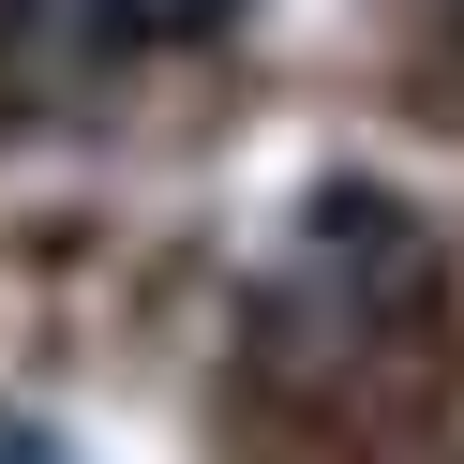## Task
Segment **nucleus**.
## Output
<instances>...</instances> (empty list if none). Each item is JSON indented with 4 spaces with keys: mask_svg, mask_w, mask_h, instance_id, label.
<instances>
[{
    "mask_svg": "<svg viewBox=\"0 0 464 464\" xmlns=\"http://www.w3.org/2000/svg\"><path fill=\"white\" fill-rule=\"evenodd\" d=\"M450 15H464V0H450Z\"/></svg>",
    "mask_w": 464,
    "mask_h": 464,
    "instance_id": "obj_3",
    "label": "nucleus"
},
{
    "mask_svg": "<svg viewBox=\"0 0 464 464\" xmlns=\"http://www.w3.org/2000/svg\"><path fill=\"white\" fill-rule=\"evenodd\" d=\"M91 31H135V45H165V31H210L225 0H75Z\"/></svg>",
    "mask_w": 464,
    "mask_h": 464,
    "instance_id": "obj_1",
    "label": "nucleus"
},
{
    "mask_svg": "<svg viewBox=\"0 0 464 464\" xmlns=\"http://www.w3.org/2000/svg\"><path fill=\"white\" fill-rule=\"evenodd\" d=\"M0 464H61V450H45V434H31V420H0Z\"/></svg>",
    "mask_w": 464,
    "mask_h": 464,
    "instance_id": "obj_2",
    "label": "nucleus"
}]
</instances>
